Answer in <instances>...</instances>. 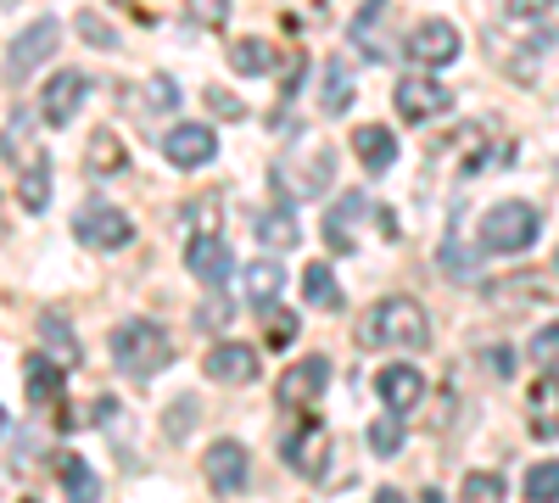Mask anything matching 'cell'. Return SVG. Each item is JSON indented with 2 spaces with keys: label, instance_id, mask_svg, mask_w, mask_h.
<instances>
[{
  "label": "cell",
  "instance_id": "obj_1",
  "mask_svg": "<svg viewBox=\"0 0 559 503\" xmlns=\"http://www.w3.org/2000/svg\"><path fill=\"white\" fill-rule=\"evenodd\" d=\"M358 342L364 347H426L431 342V319H426V308H419L414 297H386V302H376L369 308V319L358 325Z\"/></svg>",
  "mask_w": 559,
  "mask_h": 503
},
{
  "label": "cell",
  "instance_id": "obj_2",
  "mask_svg": "<svg viewBox=\"0 0 559 503\" xmlns=\"http://www.w3.org/2000/svg\"><path fill=\"white\" fill-rule=\"evenodd\" d=\"M168 358H174V342H168L163 325H152V319H123L112 331V363L129 381H146V375L168 370Z\"/></svg>",
  "mask_w": 559,
  "mask_h": 503
},
{
  "label": "cell",
  "instance_id": "obj_3",
  "mask_svg": "<svg viewBox=\"0 0 559 503\" xmlns=\"http://www.w3.org/2000/svg\"><path fill=\"white\" fill-rule=\"evenodd\" d=\"M537 241V207L532 202H498L487 218H481V247L487 252H526Z\"/></svg>",
  "mask_w": 559,
  "mask_h": 503
},
{
  "label": "cell",
  "instance_id": "obj_4",
  "mask_svg": "<svg viewBox=\"0 0 559 503\" xmlns=\"http://www.w3.org/2000/svg\"><path fill=\"white\" fill-rule=\"evenodd\" d=\"M57 39H62V23L57 17H39V23H28L12 45H7V84L17 89L45 57H51L57 51Z\"/></svg>",
  "mask_w": 559,
  "mask_h": 503
},
{
  "label": "cell",
  "instance_id": "obj_5",
  "mask_svg": "<svg viewBox=\"0 0 559 503\" xmlns=\"http://www.w3.org/2000/svg\"><path fill=\"white\" fill-rule=\"evenodd\" d=\"M73 236H79L84 247H96V252H118V247L134 241V224H129V213L96 202V207H84V213L73 218Z\"/></svg>",
  "mask_w": 559,
  "mask_h": 503
},
{
  "label": "cell",
  "instance_id": "obj_6",
  "mask_svg": "<svg viewBox=\"0 0 559 503\" xmlns=\"http://www.w3.org/2000/svg\"><path fill=\"white\" fill-rule=\"evenodd\" d=\"M202 470H207V487H213L218 498H236V492H247V476H252V465H247V447H241V442H229V436H218V442L202 453Z\"/></svg>",
  "mask_w": 559,
  "mask_h": 503
},
{
  "label": "cell",
  "instance_id": "obj_7",
  "mask_svg": "<svg viewBox=\"0 0 559 503\" xmlns=\"http://www.w3.org/2000/svg\"><path fill=\"white\" fill-rule=\"evenodd\" d=\"M448 107H453V89H442L431 73H408V79H397V112H403L408 123L442 118Z\"/></svg>",
  "mask_w": 559,
  "mask_h": 503
},
{
  "label": "cell",
  "instance_id": "obj_8",
  "mask_svg": "<svg viewBox=\"0 0 559 503\" xmlns=\"http://www.w3.org/2000/svg\"><path fill=\"white\" fill-rule=\"evenodd\" d=\"M286 465L308 481L324 476V465H331V431H324V420H302L292 436H286Z\"/></svg>",
  "mask_w": 559,
  "mask_h": 503
},
{
  "label": "cell",
  "instance_id": "obj_9",
  "mask_svg": "<svg viewBox=\"0 0 559 503\" xmlns=\"http://www.w3.org/2000/svg\"><path fill=\"white\" fill-rule=\"evenodd\" d=\"M459 51H464V39H459V28L448 17H426V23L408 34V57L419 68H448Z\"/></svg>",
  "mask_w": 559,
  "mask_h": 503
},
{
  "label": "cell",
  "instance_id": "obj_10",
  "mask_svg": "<svg viewBox=\"0 0 559 503\" xmlns=\"http://www.w3.org/2000/svg\"><path fill=\"white\" fill-rule=\"evenodd\" d=\"M202 375L218 381V386H252L258 381V352L247 342H218L207 358H202Z\"/></svg>",
  "mask_w": 559,
  "mask_h": 503
},
{
  "label": "cell",
  "instance_id": "obj_11",
  "mask_svg": "<svg viewBox=\"0 0 559 503\" xmlns=\"http://www.w3.org/2000/svg\"><path fill=\"white\" fill-rule=\"evenodd\" d=\"M213 152H218V141H213L207 123H174L163 134V157L174 168H202V163H213Z\"/></svg>",
  "mask_w": 559,
  "mask_h": 503
},
{
  "label": "cell",
  "instance_id": "obj_12",
  "mask_svg": "<svg viewBox=\"0 0 559 503\" xmlns=\"http://www.w3.org/2000/svg\"><path fill=\"white\" fill-rule=\"evenodd\" d=\"M376 392H381V403L392 408V415L403 420L408 408H419V403H426V375H419L414 363H386V370H381V381H376Z\"/></svg>",
  "mask_w": 559,
  "mask_h": 503
},
{
  "label": "cell",
  "instance_id": "obj_13",
  "mask_svg": "<svg viewBox=\"0 0 559 503\" xmlns=\"http://www.w3.org/2000/svg\"><path fill=\"white\" fill-rule=\"evenodd\" d=\"M324 381H331V358H302V363H292L286 375H280V403L286 408H308L319 392H324Z\"/></svg>",
  "mask_w": 559,
  "mask_h": 503
},
{
  "label": "cell",
  "instance_id": "obj_14",
  "mask_svg": "<svg viewBox=\"0 0 559 503\" xmlns=\"http://www.w3.org/2000/svg\"><path fill=\"white\" fill-rule=\"evenodd\" d=\"M185 268H191L202 286H224L229 274H236V258H229V247L218 236H191V247H185Z\"/></svg>",
  "mask_w": 559,
  "mask_h": 503
},
{
  "label": "cell",
  "instance_id": "obj_15",
  "mask_svg": "<svg viewBox=\"0 0 559 503\" xmlns=\"http://www.w3.org/2000/svg\"><path fill=\"white\" fill-rule=\"evenodd\" d=\"M526 426L543 442L559 436V375H537L532 381V392H526Z\"/></svg>",
  "mask_w": 559,
  "mask_h": 503
},
{
  "label": "cell",
  "instance_id": "obj_16",
  "mask_svg": "<svg viewBox=\"0 0 559 503\" xmlns=\"http://www.w3.org/2000/svg\"><path fill=\"white\" fill-rule=\"evenodd\" d=\"M23 386H28V397L39 403V408H51L62 392H68V370H62V363L57 358H23Z\"/></svg>",
  "mask_w": 559,
  "mask_h": 503
},
{
  "label": "cell",
  "instance_id": "obj_17",
  "mask_svg": "<svg viewBox=\"0 0 559 503\" xmlns=\"http://www.w3.org/2000/svg\"><path fill=\"white\" fill-rule=\"evenodd\" d=\"M84 89H90V79H84V73H73V68H68V73H57L51 84H45V123H57V129H62V123L79 112Z\"/></svg>",
  "mask_w": 559,
  "mask_h": 503
},
{
  "label": "cell",
  "instance_id": "obj_18",
  "mask_svg": "<svg viewBox=\"0 0 559 503\" xmlns=\"http://www.w3.org/2000/svg\"><path fill=\"white\" fill-rule=\"evenodd\" d=\"M353 152H358L364 173H386V168L397 163V134L381 129V123H364V129L353 134Z\"/></svg>",
  "mask_w": 559,
  "mask_h": 503
},
{
  "label": "cell",
  "instance_id": "obj_19",
  "mask_svg": "<svg viewBox=\"0 0 559 503\" xmlns=\"http://www.w3.org/2000/svg\"><path fill=\"white\" fill-rule=\"evenodd\" d=\"M34 325H39V342L57 352V363H62V370H73V363H79V336H73V325H68V319H62L57 308H45V313L34 319Z\"/></svg>",
  "mask_w": 559,
  "mask_h": 503
},
{
  "label": "cell",
  "instance_id": "obj_20",
  "mask_svg": "<svg viewBox=\"0 0 559 503\" xmlns=\"http://www.w3.org/2000/svg\"><path fill=\"white\" fill-rule=\"evenodd\" d=\"M57 481H62L68 503H102V481L90 476V465L79 459V453H62L57 459Z\"/></svg>",
  "mask_w": 559,
  "mask_h": 503
},
{
  "label": "cell",
  "instance_id": "obj_21",
  "mask_svg": "<svg viewBox=\"0 0 559 503\" xmlns=\"http://www.w3.org/2000/svg\"><path fill=\"white\" fill-rule=\"evenodd\" d=\"M17 196H23L28 213H45V207H51V163H45V152H34L28 173H17Z\"/></svg>",
  "mask_w": 559,
  "mask_h": 503
},
{
  "label": "cell",
  "instance_id": "obj_22",
  "mask_svg": "<svg viewBox=\"0 0 559 503\" xmlns=\"http://www.w3.org/2000/svg\"><path fill=\"white\" fill-rule=\"evenodd\" d=\"M302 291H308V302L313 308H324V313H342V286H336V274L331 268H324V263H308L302 268Z\"/></svg>",
  "mask_w": 559,
  "mask_h": 503
},
{
  "label": "cell",
  "instance_id": "obj_23",
  "mask_svg": "<svg viewBox=\"0 0 559 503\" xmlns=\"http://www.w3.org/2000/svg\"><path fill=\"white\" fill-rule=\"evenodd\" d=\"M84 163H90V173H118L129 163V152H123V141L112 129H96V134H90V146H84Z\"/></svg>",
  "mask_w": 559,
  "mask_h": 503
},
{
  "label": "cell",
  "instance_id": "obj_24",
  "mask_svg": "<svg viewBox=\"0 0 559 503\" xmlns=\"http://www.w3.org/2000/svg\"><path fill=\"white\" fill-rule=\"evenodd\" d=\"M280 286H286V274H280V263H274V258H263V263H247V302L269 308V302L280 297Z\"/></svg>",
  "mask_w": 559,
  "mask_h": 503
},
{
  "label": "cell",
  "instance_id": "obj_25",
  "mask_svg": "<svg viewBox=\"0 0 559 503\" xmlns=\"http://www.w3.org/2000/svg\"><path fill=\"white\" fill-rule=\"evenodd\" d=\"M297 236H302V230H297V213H292V207H269V213L258 218V241H263V247H297Z\"/></svg>",
  "mask_w": 559,
  "mask_h": 503
},
{
  "label": "cell",
  "instance_id": "obj_26",
  "mask_svg": "<svg viewBox=\"0 0 559 503\" xmlns=\"http://www.w3.org/2000/svg\"><path fill=\"white\" fill-rule=\"evenodd\" d=\"M280 57H274V45L269 39H241L236 51H229V68L236 73H247V79H258V73H269Z\"/></svg>",
  "mask_w": 559,
  "mask_h": 503
},
{
  "label": "cell",
  "instance_id": "obj_27",
  "mask_svg": "<svg viewBox=\"0 0 559 503\" xmlns=\"http://www.w3.org/2000/svg\"><path fill=\"white\" fill-rule=\"evenodd\" d=\"M319 107H324V112H347V107H353V79H347L342 62L324 68V79H319Z\"/></svg>",
  "mask_w": 559,
  "mask_h": 503
},
{
  "label": "cell",
  "instance_id": "obj_28",
  "mask_svg": "<svg viewBox=\"0 0 559 503\" xmlns=\"http://www.w3.org/2000/svg\"><path fill=\"white\" fill-rule=\"evenodd\" d=\"M364 207V196H342V207H331V218H324V241H331V252H353V213Z\"/></svg>",
  "mask_w": 559,
  "mask_h": 503
},
{
  "label": "cell",
  "instance_id": "obj_29",
  "mask_svg": "<svg viewBox=\"0 0 559 503\" xmlns=\"http://www.w3.org/2000/svg\"><path fill=\"white\" fill-rule=\"evenodd\" d=\"M526 503H559V465L554 459L526 470Z\"/></svg>",
  "mask_w": 559,
  "mask_h": 503
},
{
  "label": "cell",
  "instance_id": "obj_30",
  "mask_svg": "<svg viewBox=\"0 0 559 503\" xmlns=\"http://www.w3.org/2000/svg\"><path fill=\"white\" fill-rule=\"evenodd\" d=\"M369 447H376L381 459H392V453L403 447V426H397V415H386V420L369 426Z\"/></svg>",
  "mask_w": 559,
  "mask_h": 503
},
{
  "label": "cell",
  "instance_id": "obj_31",
  "mask_svg": "<svg viewBox=\"0 0 559 503\" xmlns=\"http://www.w3.org/2000/svg\"><path fill=\"white\" fill-rule=\"evenodd\" d=\"M464 503H503V481L471 470V476H464Z\"/></svg>",
  "mask_w": 559,
  "mask_h": 503
},
{
  "label": "cell",
  "instance_id": "obj_32",
  "mask_svg": "<svg viewBox=\"0 0 559 503\" xmlns=\"http://www.w3.org/2000/svg\"><path fill=\"white\" fill-rule=\"evenodd\" d=\"M73 28H79L90 45H102V51H112V45H118V34H112V28H107L96 12H79V17H73Z\"/></svg>",
  "mask_w": 559,
  "mask_h": 503
},
{
  "label": "cell",
  "instance_id": "obj_33",
  "mask_svg": "<svg viewBox=\"0 0 559 503\" xmlns=\"http://www.w3.org/2000/svg\"><path fill=\"white\" fill-rule=\"evenodd\" d=\"M532 363H543V375H548V363H559V325H543L532 336Z\"/></svg>",
  "mask_w": 559,
  "mask_h": 503
},
{
  "label": "cell",
  "instance_id": "obj_34",
  "mask_svg": "<svg viewBox=\"0 0 559 503\" xmlns=\"http://www.w3.org/2000/svg\"><path fill=\"white\" fill-rule=\"evenodd\" d=\"M442 268L453 274V280H476V252H464V247H442Z\"/></svg>",
  "mask_w": 559,
  "mask_h": 503
},
{
  "label": "cell",
  "instance_id": "obj_35",
  "mask_svg": "<svg viewBox=\"0 0 559 503\" xmlns=\"http://www.w3.org/2000/svg\"><path fill=\"white\" fill-rule=\"evenodd\" d=\"M191 23L224 28V23H229V0H191Z\"/></svg>",
  "mask_w": 559,
  "mask_h": 503
},
{
  "label": "cell",
  "instance_id": "obj_36",
  "mask_svg": "<svg viewBox=\"0 0 559 503\" xmlns=\"http://www.w3.org/2000/svg\"><path fill=\"white\" fill-rule=\"evenodd\" d=\"M146 101H152V112H174V107H179V84H174L168 73L152 79V84H146Z\"/></svg>",
  "mask_w": 559,
  "mask_h": 503
},
{
  "label": "cell",
  "instance_id": "obj_37",
  "mask_svg": "<svg viewBox=\"0 0 559 503\" xmlns=\"http://www.w3.org/2000/svg\"><path fill=\"white\" fill-rule=\"evenodd\" d=\"M207 107H213L218 118H241V112H247V107H241V101L224 89V84H213V89H207Z\"/></svg>",
  "mask_w": 559,
  "mask_h": 503
},
{
  "label": "cell",
  "instance_id": "obj_38",
  "mask_svg": "<svg viewBox=\"0 0 559 503\" xmlns=\"http://www.w3.org/2000/svg\"><path fill=\"white\" fill-rule=\"evenodd\" d=\"M191 415H197V403H191V397H179V403H174V415H168V436H185V431H191Z\"/></svg>",
  "mask_w": 559,
  "mask_h": 503
},
{
  "label": "cell",
  "instance_id": "obj_39",
  "mask_svg": "<svg viewBox=\"0 0 559 503\" xmlns=\"http://www.w3.org/2000/svg\"><path fill=\"white\" fill-rule=\"evenodd\" d=\"M292 336H297V319H292V313H274V325H269V342H274V347H286Z\"/></svg>",
  "mask_w": 559,
  "mask_h": 503
},
{
  "label": "cell",
  "instance_id": "obj_40",
  "mask_svg": "<svg viewBox=\"0 0 559 503\" xmlns=\"http://www.w3.org/2000/svg\"><path fill=\"white\" fill-rule=\"evenodd\" d=\"M224 313H229V302H207V308L197 313V325H213V331H218V325H229Z\"/></svg>",
  "mask_w": 559,
  "mask_h": 503
},
{
  "label": "cell",
  "instance_id": "obj_41",
  "mask_svg": "<svg viewBox=\"0 0 559 503\" xmlns=\"http://www.w3.org/2000/svg\"><path fill=\"white\" fill-rule=\"evenodd\" d=\"M548 0H509V17H543Z\"/></svg>",
  "mask_w": 559,
  "mask_h": 503
},
{
  "label": "cell",
  "instance_id": "obj_42",
  "mask_svg": "<svg viewBox=\"0 0 559 503\" xmlns=\"http://www.w3.org/2000/svg\"><path fill=\"white\" fill-rule=\"evenodd\" d=\"M487 370H492L498 381L509 375V352H503V347H487Z\"/></svg>",
  "mask_w": 559,
  "mask_h": 503
},
{
  "label": "cell",
  "instance_id": "obj_43",
  "mask_svg": "<svg viewBox=\"0 0 559 503\" xmlns=\"http://www.w3.org/2000/svg\"><path fill=\"white\" fill-rule=\"evenodd\" d=\"M376 503H408V498H403V492H392V487H381V498H376Z\"/></svg>",
  "mask_w": 559,
  "mask_h": 503
},
{
  "label": "cell",
  "instance_id": "obj_44",
  "mask_svg": "<svg viewBox=\"0 0 559 503\" xmlns=\"http://www.w3.org/2000/svg\"><path fill=\"white\" fill-rule=\"evenodd\" d=\"M419 503H442V492H431V487H426V498H419Z\"/></svg>",
  "mask_w": 559,
  "mask_h": 503
},
{
  "label": "cell",
  "instance_id": "obj_45",
  "mask_svg": "<svg viewBox=\"0 0 559 503\" xmlns=\"http://www.w3.org/2000/svg\"><path fill=\"white\" fill-rule=\"evenodd\" d=\"M554 274H559V252H554Z\"/></svg>",
  "mask_w": 559,
  "mask_h": 503
}]
</instances>
